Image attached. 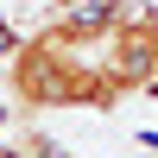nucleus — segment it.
<instances>
[{
  "label": "nucleus",
  "instance_id": "1",
  "mask_svg": "<svg viewBox=\"0 0 158 158\" xmlns=\"http://www.w3.org/2000/svg\"><path fill=\"white\" fill-rule=\"evenodd\" d=\"M19 44H25V38H19V32H13V25H6V19H0V57H13V51H19Z\"/></svg>",
  "mask_w": 158,
  "mask_h": 158
},
{
  "label": "nucleus",
  "instance_id": "2",
  "mask_svg": "<svg viewBox=\"0 0 158 158\" xmlns=\"http://www.w3.org/2000/svg\"><path fill=\"white\" fill-rule=\"evenodd\" d=\"M51 13H82V0H44Z\"/></svg>",
  "mask_w": 158,
  "mask_h": 158
}]
</instances>
